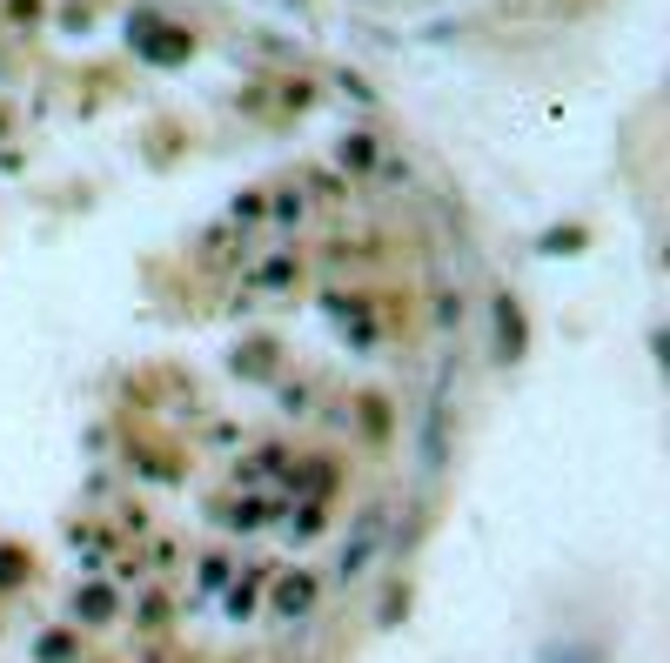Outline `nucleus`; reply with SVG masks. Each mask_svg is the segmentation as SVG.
Listing matches in <instances>:
<instances>
[{
	"label": "nucleus",
	"mask_w": 670,
	"mask_h": 663,
	"mask_svg": "<svg viewBox=\"0 0 670 663\" xmlns=\"http://www.w3.org/2000/svg\"><path fill=\"white\" fill-rule=\"evenodd\" d=\"M376 134H342V148H335V161H342V168H376Z\"/></svg>",
	"instance_id": "f257e3e1"
},
{
	"label": "nucleus",
	"mask_w": 670,
	"mask_h": 663,
	"mask_svg": "<svg viewBox=\"0 0 670 663\" xmlns=\"http://www.w3.org/2000/svg\"><path fill=\"white\" fill-rule=\"evenodd\" d=\"M41 14V0H7V21H34Z\"/></svg>",
	"instance_id": "f03ea898"
}]
</instances>
